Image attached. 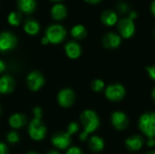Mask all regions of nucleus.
<instances>
[{
    "mask_svg": "<svg viewBox=\"0 0 155 154\" xmlns=\"http://www.w3.org/2000/svg\"><path fill=\"white\" fill-rule=\"evenodd\" d=\"M138 127L147 138H155V113L150 112L142 114L139 118Z\"/></svg>",
    "mask_w": 155,
    "mask_h": 154,
    "instance_id": "f257e3e1",
    "label": "nucleus"
},
{
    "mask_svg": "<svg viewBox=\"0 0 155 154\" xmlns=\"http://www.w3.org/2000/svg\"><path fill=\"white\" fill-rule=\"evenodd\" d=\"M81 123L84 127V132L87 134L94 132L100 125V120L95 112L86 110L82 113L80 116Z\"/></svg>",
    "mask_w": 155,
    "mask_h": 154,
    "instance_id": "f03ea898",
    "label": "nucleus"
},
{
    "mask_svg": "<svg viewBox=\"0 0 155 154\" xmlns=\"http://www.w3.org/2000/svg\"><path fill=\"white\" fill-rule=\"evenodd\" d=\"M66 35V31L61 25H52L46 30V38L52 44L61 43Z\"/></svg>",
    "mask_w": 155,
    "mask_h": 154,
    "instance_id": "7ed1b4c3",
    "label": "nucleus"
},
{
    "mask_svg": "<svg viewBox=\"0 0 155 154\" xmlns=\"http://www.w3.org/2000/svg\"><path fill=\"white\" fill-rule=\"evenodd\" d=\"M125 88L120 84H110L105 89V96L112 102H119L125 96Z\"/></svg>",
    "mask_w": 155,
    "mask_h": 154,
    "instance_id": "20e7f679",
    "label": "nucleus"
},
{
    "mask_svg": "<svg viewBox=\"0 0 155 154\" xmlns=\"http://www.w3.org/2000/svg\"><path fill=\"white\" fill-rule=\"evenodd\" d=\"M117 28L121 35L124 38L132 37L135 32L134 22L130 17H125V18L121 19L117 24Z\"/></svg>",
    "mask_w": 155,
    "mask_h": 154,
    "instance_id": "39448f33",
    "label": "nucleus"
},
{
    "mask_svg": "<svg viewBox=\"0 0 155 154\" xmlns=\"http://www.w3.org/2000/svg\"><path fill=\"white\" fill-rule=\"evenodd\" d=\"M28 132H29V134L32 139H34L35 141H40V140L44 139V137L45 135L46 129L42 124L40 119L35 118L29 125Z\"/></svg>",
    "mask_w": 155,
    "mask_h": 154,
    "instance_id": "423d86ee",
    "label": "nucleus"
},
{
    "mask_svg": "<svg viewBox=\"0 0 155 154\" xmlns=\"http://www.w3.org/2000/svg\"><path fill=\"white\" fill-rule=\"evenodd\" d=\"M111 122L113 126L118 131L125 130L129 125V118L128 116L120 111L114 112L111 115Z\"/></svg>",
    "mask_w": 155,
    "mask_h": 154,
    "instance_id": "0eeeda50",
    "label": "nucleus"
},
{
    "mask_svg": "<svg viewBox=\"0 0 155 154\" xmlns=\"http://www.w3.org/2000/svg\"><path fill=\"white\" fill-rule=\"evenodd\" d=\"M16 37L10 32L0 34V52H5L13 49L16 45Z\"/></svg>",
    "mask_w": 155,
    "mask_h": 154,
    "instance_id": "6e6552de",
    "label": "nucleus"
},
{
    "mask_svg": "<svg viewBox=\"0 0 155 154\" xmlns=\"http://www.w3.org/2000/svg\"><path fill=\"white\" fill-rule=\"evenodd\" d=\"M103 45L107 49H115L120 46L122 43L121 36L115 33L110 32L104 35L103 37Z\"/></svg>",
    "mask_w": 155,
    "mask_h": 154,
    "instance_id": "1a4fd4ad",
    "label": "nucleus"
},
{
    "mask_svg": "<svg viewBox=\"0 0 155 154\" xmlns=\"http://www.w3.org/2000/svg\"><path fill=\"white\" fill-rule=\"evenodd\" d=\"M53 144L58 149H66L71 143V135L68 133H56L52 139Z\"/></svg>",
    "mask_w": 155,
    "mask_h": 154,
    "instance_id": "9d476101",
    "label": "nucleus"
},
{
    "mask_svg": "<svg viewBox=\"0 0 155 154\" xmlns=\"http://www.w3.org/2000/svg\"><path fill=\"white\" fill-rule=\"evenodd\" d=\"M27 85L32 91H37L45 83V79L38 72H33L27 76Z\"/></svg>",
    "mask_w": 155,
    "mask_h": 154,
    "instance_id": "9b49d317",
    "label": "nucleus"
},
{
    "mask_svg": "<svg viewBox=\"0 0 155 154\" xmlns=\"http://www.w3.org/2000/svg\"><path fill=\"white\" fill-rule=\"evenodd\" d=\"M74 102V93L71 89H64L58 93V103L63 107H70Z\"/></svg>",
    "mask_w": 155,
    "mask_h": 154,
    "instance_id": "f8f14e48",
    "label": "nucleus"
},
{
    "mask_svg": "<svg viewBox=\"0 0 155 154\" xmlns=\"http://www.w3.org/2000/svg\"><path fill=\"white\" fill-rule=\"evenodd\" d=\"M143 138L140 135H132L125 141V147L130 152H138L143 146Z\"/></svg>",
    "mask_w": 155,
    "mask_h": 154,
    "instance_id": "ddd939ff",
    "label": "nucleus"
},
{
    "mask_svg": "<svg viewBox=\"0 0 155 154\" xmlns=\"http://www.w3.org/2000/svg\"><path fill=\"white\" fill-rule=\"evenodd\" d=\"M65 53L68 57L72 59H76L81 54V47L76 42L71 41L65 45Z\"/></svg>",
    "mask_w": 155,
    "mask_h": 154,
    "instance_id": "4468645a",
    "label": "nucleus"
},
{
    "mask_svg": "<svg viewBox=\"0 0 155 154\" xmlns=\"http://www.w3.org/2000/svg\"><path fill=\"white\" fill-rule=\"evenodd\" d=\"M101 20H102L104 25L111 26V25H114V24H116V22L118 20V16H117V14L115 12L108 9V10H104L102 13Z\"/></svg>",
    "mask_w": 155,
    "mask_h": 154,
    "instance_id": "2eb2a0df",
    "label": "nucleus"
},
{
    "mask_svg": "<svg viewBox=\"0 0 155 154\" xmlns=\"http://www.w3.org/2000/svg\"><path fill=\"white\" fill-rule=\"evenodd\" d=\"M14 86H15L14 80L10 76L4 75L0 78V93H9L13 91Z\"/></svg>",
    "mask_w": 155,
    "mask_h": 154,
    "instance_id": "dca6fc26",
    "label": "nucleus"
},
{
    "mask_svg": "<svg viewBox=\"0 0 155 154\" xmlns=\"http://www.w3.org/2000/svg\"><path fill=\"white\" fill-rule=\"evenodd\" d=\"M17 5L20 12L25 14H31L36 7L35 0H17Z\"/></svg>",
    "mask_w": 155,
    "mask_h": 154,
    "instance_id": "f3484780",
    "label": "nucleus"
},
{
    "mask_svg": "<svg viewBox=\"0 0 155 154\" xmlns=\"http://www.w3.org/2000/svg\"><path fill=\"white\" fill-rule=\"evenodd\" d=\"M67 15L66 7L62 4H56L54 5L51 9V15L54 20L60 21L63 20Z\"/></svg>",
    "mask_w": 155,
    "mask_h": 154,
    "instance_id": "a211bd4d",
    "label": "nucleus"
},
{
    "mask_svg": "<svg viewBox=\"0 0 155 154\" xmlns=\"http://www.w3.org/2000/svg\"><path fill=\"white\" fill-rule=\"evenodd\" d=\"M88 144H89V148L94 152H100L101 151H103V149L104 147V142L99 136L91 137L88 142Z\"/></svg>",
    "mask_w": 155,
    "mask_h": 154,
    "instance_id": "6ab92c4d",
    "label": "nucleus"
},
{
    "mask_svg": "<svg viewBox=\"0 0 155 154\" xmlns=\"http://www.w3.org/2000/svg\"><path fill=\"white\" fill-rule=\"evenodd\" d=\"M25 31L28 34H31V35H34V34H36L39 31V24L36 20L33 19V18H28L25 20Z\"/></svg>",
    "mask_w": 155,
    "mask_h": 154,
    "instance_id": "aec40b11",
    "label": "nucleus"
},
{
    "mask_svg": "<svg viewBox=\"0 0 155 154\" xmlns=\"http://www.w3.org/2000/svg\"><path fill=\"white\" fill-rule=\"evenodd\" d=\"M25 117L20 113H15V114H13L10 119H9V123L10 125L13 127V128H20L22 126H24L25 124Z\"/></svg>",
    "mask_w": 155,
    "mask_h": 154,
    "instance_id": "412c9836",
    "label": "nucleus"
},
{
    "mask_svg": "<svg viewBox=\"0 0 155 154\" xmlns=\"http://www.w3.org/2000/svg\"><path fill=\"white\" fill-rule=\"evenodd\" d=\"M71 34H72V36H74L76 39H84L86 36L87 32H86V29L84 25H76L72 28Z\"/></svg>",
    "mask_w": 155,
    "mask_h": 154,
    "instance_id": "4be33fe9",
    "label": "nucleus"
},
{
    "mask_svg": "<svg viewBox=\"0 0 155 154\" xmlns=\"http://www.w3.org/2000/svg\"><path fill=\"white\" fill-rule=\"evenodd\" d=\"M8 23L12 25H18L22 21V14L18 12H11L8 15Z\"/></svg>",
    "mask_w": 155,
    "mask_h": 154,
    "instance_id": "5701e85b",
    "label": "nucleus"
},
{
    "mask_svg": "<svg viewBox=\"0 0 155 154\" xmlns=\"http://www.w3.org/2000/svg\"><path fill=\"white\" fill-rule=\"evenodd\" d=\"M91 86L94 92H101L104 88V81H102L100 79H96V80L93 81Z\"/></svg>",
    "mask_w": 155,
    "mask_h": 154,
    "instance_id": "b1692460",
    "label": "nucleus"
},
{
    "mask_svg": "<svg viewBox=\"0 0 155 154\" xmlns=\"http://www.w3.org/2000/svg\"><path fill=\"white\" fill-rule=\"evenodd\" d=\"M117 10L121 14H126L127 12L130 11V7H129L127 3H125L124 1H121V2L117 3Z\"/></svg>",
    "mask_w": 155,
    "mask_h": 154,
    "instance_id": "393cba45",
    "label": "nucleus"
},
{
    "mask_svg": "<svg viewBox=\"0 0 155 154\" xmlns=\"http://www.w3.org/2000/svg\"><path fill=\"white\" fill-rule=\"evenodd\" d=\"M78 130H79L78 124H77L76 123H71L69 124V126H68L67 133H68L70 135H72V134L75 133L76 132H78Z\"/></svg>",
    "mask_w": 155,
    "mask_h": 154,
    "instance_id": "a878e982",
    "label": "nucleus"
},
{
    "mask_svg": "<svg viewBox=\"0 0 155 154\" xmlns=\"http://www.w3.org/2000/svg\"><path fill=\"white\" fill-rule=\"evenodd\" d=\"M18 139H19V137H18L17 133H15V132H11V133H9L8 135H7V140H8V142L11 143H15L18 142Z\"/></svg>",
    "mask_w": 155,
    "mask_h": 154,
    "instance_id": "bb28decb",
    "label": "nucleus"
},
{
    "mask_svg": "<svg viewBox=\"0 0 155 154\" xmlns=\"http://www.w3.org/2000/svg\"><path fill=\"white\" fill-rule=\"evenodd\" d=\"M145 69H146V71H147L150 78L152 80H154L155 81V64H153L151 66H147Z\"/></svg>",
    "mask_w": 155,
    "mask_h": 154,
    "instance_id": "cd10ccee",
    "label": "nucleus"
},
{
    "mask_svg": "<svg viewBox=\"0 0 155 154\" xmlns=\"http://www.w3.org/2000/svg\"><path fill=\"white\" fill-rule=\"evenodd\" d=\"M66 154H83V152H82V151L78 147H71L67 151Z\"/></svg>",
    "mask_w": 155,
    "mask_h": 154,
    "instance_id": "c85d7f7f",
    "label": "nucleus"
},
{
    "mask_svg": "<svg viewBox=\"0 0 155 154\" xmlns=\"http://www.w3.org/2000/svg\"><path fill=\"white\" fill-rule=\"evenodd\" d=\"M42 113H42L41 108L35 107V108L34 109V115H35V119H41Z\"/></svg>",
    "mask_w": 155,
    "mask_h": 154,
    "instance_id": "c756f323",
    "label": "nucleus"
},
{
    "mask_svg": "<svg viewBox=\"0 0 155 154\" xmlns=\"http://www.w3.org/2000/svg\"><path fill=\"white\" fill-rule=\"evenodd\" d=\"M147 146H149V147H151V148H153V147H154L155 146V139L154 138H148V140H147Z\"/></svg>",
    "mask_w": 155,
    "mask_h": 154,
    "instance_id": "7c9ffc66",
    "label": "nucleus"
},
{
    "mask_svg": "<svg viewBox=\"0 0 155 154\" xmlns=\"http://www.w3.org/2000/svg\"><path fill=\"white\" fill-rule=\"evenodd\" d=\"M0 154H7L6 146L2 143H0Z\"/></svg>",
    "mask_w": 155,
    "mask_h": 154,
    "instance_id": "2f4dec72",
    "label": "nucleus"
},
{
    "mask_svg": "<svg viewBox=\"0 0 155 154\" xmlns=\"http://www.w3.org/2000/svg\"><path fill=\"white\" fill-rule=\"evenodd\" d=\"M136 16H137V14H136V12H134V11H131V12H129V17L131 18V19H135L136 18Z\"/></svg>",
    "mask_w": 155,
    "mask_h": 154,
    "instance_id": "473e14b6",
    "label": "nucleus"
},
{
    "mask_svg": "<svg viewBox=\"0 0 155 154\" xmlns=\"http://www.w3.org/2000/svg\"><path fill=\"white\" fill-rule=\"evenodd\" d=\"M5 69V63H4L3 61L0 60V73L4 72Z\"/></svg>",
    "mask_w": 155,
    "mask_h": 154,
    "instance_id": "72a5a7b5",
    "label": "nucleus"
},
{
    "mask_svg": "<svg viewBox=\"0 0 155 154\" xmlns=\"http://www.w3.org/2000/svg\"><path fill=\"white\" fill-rule=\"evenodd\" d=\"M151 10H152V13L153 14V15L155 16V0L153 1V3L151 5Z\"/></svg>",
    "mask_w": 155,
    "mask_h": 154,
    "instance_id": "f704fd0d",
    "label": "nucleus"
},
{
    "mask_svg": "<svg viewBox=\"0 0 155 154\" xmlns=\"http://www.w3.org/2000/svg\"><path fill=\"white\" fill-rule=\"evenodd\" d=\"M86 2H88V3H90V4H97V3H99L101 0H85Z\"/></svg>",
    "mask_w": 155,
    "mask_h": 154,
    "instance_id": "c9c22d12",
    "label": "nucleus"
},
{
    "mask_svg": "<svg viewBox=\"0 0 155 154\" xmlns=\"http://www.w3.org/2000/svg\"><path fill=\"white\" fill-rule=\"evenodd\" d=\"M49 43V41H48V39L46 38V37H44L43 39H42V44H47Z\"/></svg>",
    "mask_w": 155,
    "mask_h": 154,
    "instance_id": "e433bc0d",
    "label": "nucleus"
},
{
    "mask_svg": "<svg viewBox=\"0 0 155 154\" xmlns=\"http://www.w3.org/2000/svg\"><path fill=\"white\" fill-rule=\"evenodd\" d=\"M152 97H153V100L154 101L155 103V86L154 88L153 89V91H152Z\"/></svg>",
    "mask_w": 155,
    "mask_h": 154,
    "instance_id": "4c0bfd02",
    "label": "nucleus"
},
{
    "mask_svg": "<svg viewBox=\"0 0 155 154\" xmlns=\"http://www.w3.org/2000/svg\"><path fill=\"white\" fill-rule=\"evenodd\" d=\"M47 154H60L58 152H56V151H50Z\"/></svg>",
    "mask_w": 155,
    "mask_h": 154,
    "instance_id": "58836bf2",
    "label": "nucleus"
},
{
    "mask_svg": "<svg viewBox=\"0 0 155 154\" xmlns=\"http://www.w3.org/2000/svg\"><path fill=\"white\" fill-rule=\"evenodd\" d=\"M145 154H155V151H150V152H146Z\"/></svg>",
    "mask_w": 155,
    "mask_h": 154,
    "instance_id": "ea45409f",
    "label": "nucleus"
},
{
    "mask_svg": "<svg viewBox=\"0 0 155 154\" xmlns=\"http://www.w3.org/2000/svg\"><path fill=\"white\" fill-rule=\"evenodd\" d=\"M51 1H54V2H57V1H61V0H51Z\"/></svg>",
    "mask_w": 155,
    "mask_h": 154,
    "instance_id": "a19ab883",
    "label": "nucleus"
},
{
    "mask_svg": "<svg viewBox=\"0 0 155 154\" xmlns=\"http://www.w3.org/2000/svg\"><path fill=\"white\" fill-rule=\"evenodd\" d=\"M27 154H37V153H35V152H29V153H27Z\"/></svg>",
    "mask_w": 155,
    "mask_h": 154,
    "instance_id": "79ce46f5",
    "label": "nucleus"
},
{
    "mask_svg": "<svg viewBox=\"0 0 155 154\" xmlns=\"http://www.w3.org/2000/svg\"><path fill=\"white\" fill-rule=\"evenodd\" d=\"M154 37H155V30H154Z\"/></svg>",
    "mask_w": 155,
    "mask_h": 154,
    "instance_id": "37998d69",
    "label": "nucleus"
}]
</instances>
